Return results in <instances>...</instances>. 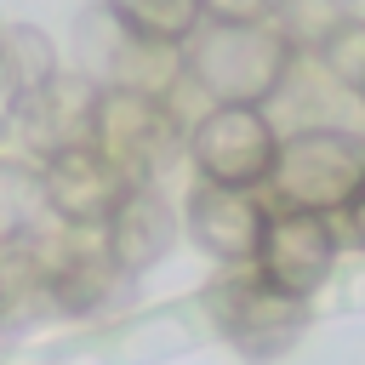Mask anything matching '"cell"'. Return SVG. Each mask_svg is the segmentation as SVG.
<instances>
[{
	"mask_svg": "<svg viewBox=\"0 0 365 365\" xmlns=\"http://www.w3.org/2000/svg\"><path fill=\"white\" fill-rule=\"evenodd\" d=\"M188 160L205 182H228V188H262L274 148H279V125L268 120L262 103H205L188 120Z\"/></svg>",
	"mask_w": 365,
	"mask_h": 365,
	"instance_id": "5",
	"label": "cell"
},
{
	"mask_svg": "<svg viewBox=\"0 0 365 365\" xmlns=\"http://www.w3.org/2000/svg\"><path fill=\"white\" fill-rule=\"evenodd\" d=\"M205 6V23H257L268 17L274 0H200Z\"/></svg>",
	"mask_w": 365,
	"mask_h": 365,
	"instance_id": "13",
	"label": "cell"
},
{
	"mask_svg": "<svg viewBox=\"0 0 365 365\" xmlns=\"http://www.w3.org/2000/svg\"><path fill=\"white\" fill-rule=\"evenodd\" d=\"M297 63V46L274 29V17L257 23H200L182 40V80L205 91V103H274L285 74Z\"/></svg>",
	"mask_w": 365,
	"mask_h": 365,
	"instance_id": "1",
	"label": "cell"
},
{
	"mask_svg": "<svg viewBox=\"0 0 365 365\" xmlns=\"http://www.w3.org/2000/svg\"><path fill=\"white\" fill-rule=\"evenodd\" d=\"M336 251H342V228H336L331 217L268 205V222H262V240H257L251 268H257L274 291L308 302V297L336 274Z\"/></svg>",
	"mask_w": 365,
	"mask_h": 365,
	"instance_id": "7",
	"label": "cell"
},
{
	"mask_svg": "<svg viewBox=\"0 0 365 365\" xmlns=\"http://www.w3.org/2000/svg\"><path fill=\"white\" fill-rule=\"evenodd\" d=\"M342 234H348V240L365 251V182H359V194L342 205Z\"/></svg>",
	"mask_w": 365,
	"mask_h": 365,
	"instance_id": "14",
	"label": "cell"
},
{
	"mask_svg": "<svg viewBox=\"0 0 365 365\" xmlns=\"http://www.w3.org/2000/svg\"><path fill=\"white\" fill-rule=\"evenodd\" d=\"M365 182V143L342 125H297V131H279V148H274V165H268V182L257 188L268 205H285V211H319V217H336Z\"/></svg>",
	"mask_w": 365,
	"mask_h": 365,
	"instance_id": "2",
	"label": "cell"
},
{
	"mask_svg": "<svg viewBox=\"0 0 365 365\" xmlns=\"http://www.w3.org/2000/svg\"><path fill=\"white\" fill-rule=\"evenodd\" d=\"M131 29H143V34H154V40H188L200 23H205V6L200 0H108Z\"/></svg>",
	"mask_w": 365,
	"mask_h": 365,
	"instance_id": "12",
	"label": "cell"
},
{
	"mask_svg": "<svg viewBox=\"0 0 365 365\" xmlns=\"http://www.w3.org/2000/svg\"><path fill=\"white\" fill-rule=\"evenodd\" d=\"M80 80H91L97 91L177 97V86H182V46L131 29V23L103 0V6L80 23Z\"/></svg>",
	"mask_w": 365,
	"mask_h": 365,
	"instance_id": "4",
	"label": "cell"
},
{
	"mask_svg": "<svg viewBox=\"0 0 365 365\" xmlns=\"http://www.w3.org/2000/svg\"><path fill=\"white\" fill-rule=\"evenodd\" d=\"M205 314L245 359H279L308 325V302L274 291L251 262H234V274H222L205 291Z\"/></svg>",
	"mask_w": 365,
	"mask_h": 365,
	"instance_id": "6",
	"label": "cell"
},
{
	"mask_svg": "<svg viewBox=\"0 0 365 365\" xmlns=\"http://www.w3.org/2000/svg\"><path fill=\"white\" fill-rule=\"evenodd\" d=\"M354 91H359V97H365V74H359V86H354Z\"/></svg>",
	"mask_w": 365,
	"mask_h": 365,
	"instance_id": "15",
	"label": "cell"
},
{
	"mask_svg": "<svg viewBox=\"0 0 365 365\" xmlns=\"http://www.w3.org/2000/svg\"><path fill=\"white\" fill-rule=\"evenodd\" d=\"M268 17L297 51H325L342 29L365 23V0H274Z\"/></svg>",
	"mask_w": 365,
	"mask_h": 365,
	"instance_id": "11",
	"label": "cell"
},
{
	"mask_svg": "<svg viewBox=\"0 0 365 365\" xmlns=\"http://www.w3.org/2000/svg\"><path fill=\"white\" fill-rule=\"evenodd\" d=\"M125 188H131V182H125L91 143H63V148H51V154H46V171H40L46 217L63 222V228H103Z\"/></svg>",
	"mask_w": 365,
	"mask_h": 365,
	"instance_id": "8",
	"label": "cell"
},
{
	"mask_svg": "<svg viewBox=\"0 0 365 365\" xmlns=\"http://www.w3.org/2000/svg\"><path fill=\"white\" fill-rule=\"evenodd\" d=\"M171 245H177V217H171V205L160 200V188L131 182V188L120 194V205L108 211V222H103V251H108L114 274H143V268H154Z\"/></svg>",
	"mask_w": 365,
	"mask_h": 365,
	"instance_id": "10",
	"label": "cell"
},
{
	"mask_svg": "<svg viewBox=\"0 0 365 365\" xmlns=\"http://www.w3.org/2000/svg\"><path fill=\"white\" fill-rule=\"evenodd\" d=\"M86 143L125 177V182H154V171H165L182 143L188 125L177 114L171 97H143V91H97L91 97V131Z\"/></svg>",
	"mask_w": 365,
	"mask_h": 365,
	"instance_id": "3",
	"label": "cell"
},
{
	"mask_svg": "<svg viewBox=\"0 0 365 365\" xmlns=\"http://www.w3.org/2000/svg\"><path fill=\"white\" fill-rule=\"evenodd\" d=\"M262 222H268V200L257 188H228V182H194L188 188V205H182V228L188 240L217 257V262H251L257 257V240H262Z\"/></svg>",
	"mask_w": 365,
	"mask_h": 365,
	"instance_id": "9",
	"label": "cell"
}]
</instances>
